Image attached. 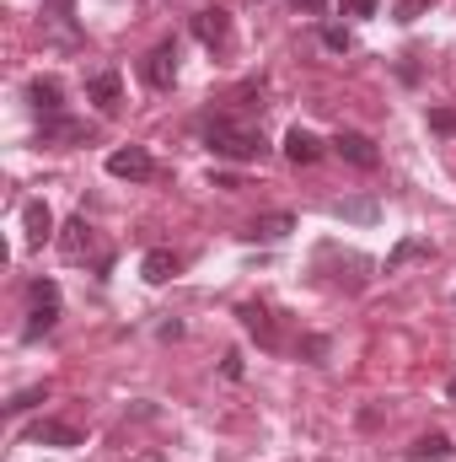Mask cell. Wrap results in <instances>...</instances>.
<instances>
[{"mask_svg":"<svg viewBox=\"0 0 456 462\" xmlns=\"http://www.w3.org/2000/svg\"><path fill=\"white\" fill-rule=\"evenodd\" d=\"M205 145L215 151V156H226V162H258L269 145H263V134L252 129V124H236V118H210L205 124Z\"/></svg>","mask_w":456,"mask_h":462,"instance_id":"obj_1","label":"cell"},{"mask_svg":"<svg viewBox=\"0 0 456 462\" xmlns=\"http://www.w3.org/2000/svg\"><path fill=\"white\" fill-rule=\"evenodd\" d=\"M27 301H32V312H27V339H38V334H49L54 323H59V285L54 280H32L27 285Z\"/></svg>","mask_w":456,"mask_h":462,"instance_id":"obj_2","label":"cell"},{"mask_svg":"<svg viewBox=\"0 0 456 462\" xmlns=\"http://www.w3.org/2000/svg\"><path fill=\"white\" fill-rule=\"evenodd\" d=\"M92 140V124L70 114H49L38 124V145H87Z\"/></svg>","mask_w":456,"mask_h":462,"instance_id":"obj_3","label":"cell"},{"mask_svg":"<svg viewBox=\"0 0 456 462\" xmlns=\"http://www.w3.org/2000/svg\"><path fill=\"white\" fill-rule=\"evenodd\" d=\"M333 151H339L349 167H360V172H376V167H381L376 140H370V134H360V129H339V134H333Z\"/></svg>","mask_w":456,"mask_h":462,"instance_id":"obj_4","label":"cell"},{"mask_svg":"<svg viewBox=\"0 0 456 462\" xmlns=\"http://www.w3.org/2000/svg\"><path fill=\"white\" fill-rule=\"evenodd\" d=\"M108 172L123 178V183H150L156 178V162H150L145 145H118L114 156H108Z\"/></svg>","mask_w":456,"mask_h":462,"instance_id":"obj_5","label":"cell"},{"mask_svg":"<svg viewBox=\"0 0 456 462\" xmlns=\"http://www.w3.org/2000/svg\"><path fill=\"white\" fill-rule=\"evenodd\" d=\"M87 103H97V114L114 118L123 108V76L118 70H92L87 76Z\"/></svg>","mask_w":456,"mask_h":462,"instance_id":"obj_6","label":"cell"},{"mask_svg":"<svg viewBox=\"0 0 456 462\" xmlns=\"http://www.w3.org/2000/svg\"><path fill=\"white\" fill-rule=\"evenodd\" d=\"M140 76H145V87L167 92V87L178 81V43H156V49L145 54V65H140Z\"/></svg>","mask_w":456,"mask_h":462,"instance_id":"obj_7","label":"cell"},{"mask_svg":"<svg viewBox=\"0 0 456 462\" xmlns=\"http://www.w3.org/2000/svg\"><path fill=\"white\" fill-rule=\"evenodd\" d=\"M194 38H199L205 49H221V43L231 38V11H221V5L194 11Z\"/></svg>","mask_w":456,"mask_h":462,"instance_id":"obj_8","label":"cell"},{"mask_svg":"<svg viewBox=\"0 0 456 462\" xmlns=\"http://www.w3.org/2000/svg\"><path fill=\"white\" fill-rule=\"evenodd\" d=\"M236 318H242V328H247V334H252V339H258L263 349H279V328H274V312H269V307L247 301V307H242Z\"/></svg>","mask_w":456,"mask_h":462,"instance_id":"obj_9","label":"cell"},{"mask_svg":"<svg viewBox=\"0 0 456 462\" xmlns=\"http://www.w3.org/2000/svg\"><path fill=\"white\" fill-rule=\"evenodd\" d=\"M27 441H32V447H87L81 430L65 425V420H38V425L27 430Z\"/></svg>","mask_w":456,"mask_h":462,"instance_id":"obj_10","label":"cell"},{"mask_svg":"<svg viewBox=\"0 0 456 462\" xmlns=\"http://www.w3.org/2000/svg\"><path fill=\"white\" fill-rule=\"evenodd\" d=\"M290 231H296V216H290V210H274V216H258L242 236H247V242H285Z\"/></svg>","mask_w":456,"mask_h":462,"instance_id":"obj_11","label":"cell"},{"mask_svg":"<svg viewBox=\"0 0 456 462\" xmlns=\"http://www.w3.org/2000/svg\"><path fill=\"white\" fill-rule=\"evenodd\" d=\"M22 226H27V247H43V242L54 236L49 205H43V199H27V205H22Z\"/></svg>","mask_w":456,"mask_h":462,"instance_id":"obj_12","label":"cell"},{"mask_svg":"<svg viewBox=\"0 0 456 462\" xmlns=\"http://www.w3.org/2000/svg\"><path fill=\"white\" fill-rule=\"evenodd\" d=\"M27 103H32L43 118H49V114H65V87H59L54 76H38V81L27 87Z\"/></svg>","mask_w":456,"mask_h":462,"instance_id":"obj_13","label":"cell"},{"mask_svg":"<svg viewBox=\"0 0 456 462\" xmlns=\"http://www.w3.org/2000/svg\"><path fill=\"white\" fill-rule=\"evenodd\" d=\"M285 156H290L296 167H312V162L323 156V140H317L312 129H301V124H296V129L285 134Z\"/></svg>","mask_w":456,"mask_h":462,"instance_id":"obj_14","label":"cell"},{"mask_svg":"<svg viewBox=\"0 0 456 462\" xmlns=\"http://www.w3.org/2000/svg\"><path fill=\"white\" fill-rule=\"evenodd\" d=\"M178 269H183V258H178L172 247H150V253H145V263H140V274H145L150 285H167Z\"/></svg>","mask_w":456,"mask_h":462,"instance_id":"obj_15","label":"cell"},{"mask_svg":"<svg viewBox=\"0 0 456 462\" xmlns=\"http://www.w3.org/2000/svg\"><path fill=\"white\" fill-rule=\"evenodd\" d=\"M456 447L451 436H441V430H430V436H419L414 447H408V462H451Z\"/></svg>","mask_w":456,"mask_h":462,"instance_id":"obj_16","label":"cell"},{"mask_svg":"<svg viewBox=\"0 0 456 462\" xmlns=\"http://www.w3.org/2000/svg\"><path fill=\"white\" fill-rule=\"evenodd\" d=\"M414 258H430V236H403V242L387 253V274H397V269L414 263Z\"/></svg>","mask_w":456,"mask_h":462,"instance_id":"obj_17","label":"cell"},{"mask_svg":"<svg viewBox=\"0 0 456 462\" xmlns=\"http://www.w3.org/2000/svg\"><path fill=\"white\" fill-rule=\"evenodd\" d=\"M59 247H65V258H87V253L97 247V236H92V226H87V221H70V226H65V236H59Z\"/></svg>","mask_w":456,"mask_h":462,"instance_id":"obj_18","label":"cell"},{"mask_svg":"<svg viewBox=\"0 0 456 462\" xmlns=\"http://www.w3.org/2000/svg\"><path fill=\"white\" fill-rule=\"evenodd\" d=\"M43 398H49V393H43V387H22V393H16V398H11V403H5V409H11V414H27V409H38V403H43Z\"/></svg>","mask_w":456,"mask_h":462,"instance_id":"obj_19","label":"cell"},{"mask_svg":"<svg viewBox=\"0 0 456 462\" xmlns=\"http://www.w3.org/2000/svg\"><path fill=\"white\" fill-rule=\"evenodd\" d=\"M430 129H435V134H451V140H456V108H430Z\"/></svg>","mask_w":456,"mask_h":462,"instance_id":"obj_20","label":"cell"},{"mask_svg":"<svg viewBox=\"0 0 456 462\" xmlns=\"http://www.w3.org/2000/svg\"><path fill=\"white\" fill-rule=\"evenodd\" d=\"M339 216H354V221H376V199H349V205H339Z\"/></svg>","mask_w":456,"mask_h":462,"instance_id":"obj_21","label":"cell"},{"mask_svg":"<svg viewBox=\"0 0 456 462\" xmlns=\"http://www.w3.org/2000/svg\"><path fill=\"white\" fill-rule=\"evenodd\" d=\"M430 11V0H397V22H419Z\"/></svg>","mask_w":456,"mask_h":462,"instance_id":"obj_22","label":"cell"},{"mask_svg":"<svg viewBox=\"0 0 456 462\" xmlns=\"http://www.w3.org/2000/svg\"><path fill=\"white\" fill-rule=\"evenodd\" d=\"M323 43H328L333 54H349V32H343V27H323Z\"/></svg>","mask_w":456,"mask_h":462,"instance_id":"obj_23","label":"cell"},{"mask_svg":"<svg viewBox=\"0 0 456 462\" xmlns=\"http://www.w3.org/2000/svg\"><path fill=\"white\" fill-rule=\"evenodd\" d=\"M343 11H349V16H376L381 0H343Z\"/></svg>","mask_w":456,"mask_h":462,"instance_id":"obj_24","label":"cell"},{"mask_svg":"<svg viewBox=\"0 0 456 462\" xmlns=\"http://www.w3.org/2000/svg\"><path fill=\"white\" fill-rule=\"evenodd\" d=\"M296 11H301V16H323V11H328V0H296Z\"/></svg>","mask_w":456,"mask_h":462,"instance_id":"obj_25","label":"cell"},{"mask_svg":"<svg viewBox=\"0 0 456 462\" xmlns=\"http://www.w3.org/2000/svg\"><path fill=\"white\" fill-rule=\"evenodd\" d=\"M49 11L54 16H76V0H49Z\"/></svg>","mask_w":456,"mask_h":462,"instance_id":"obj_26","label":"cell"},{"mask_svg":"<svg viewBox=\"0 0 456 462\" xmlns=\"http://www.w3.org/2000/svg\"><path fill=\"white\" fill-rule=\"evenodd\" d=\"M451 398H456V382H451Z\"/></svg>","mask_w":456,"mask_h":462,"instance_id":"obj_27","label":"cell"}]
</instances>
